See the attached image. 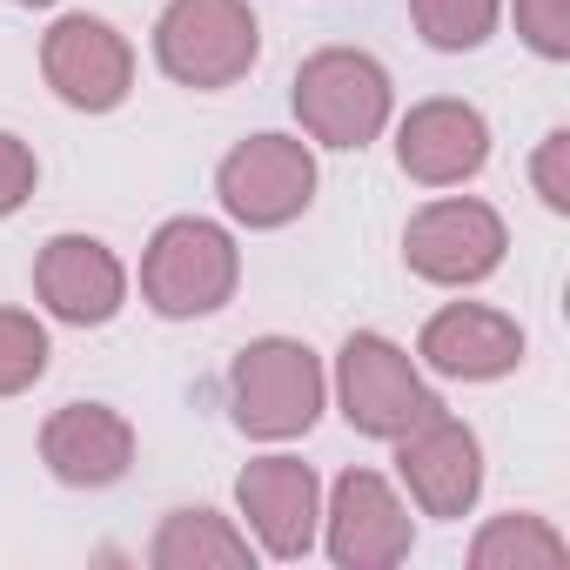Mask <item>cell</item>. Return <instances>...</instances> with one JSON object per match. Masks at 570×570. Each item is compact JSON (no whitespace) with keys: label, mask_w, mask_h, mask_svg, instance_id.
Returning <instances> with one entry per match:
<instances>
[{"label":"cell","mask_w":570,"mask_h":570,"mask_svg":"<svg viewBox=\"0 0 570 570\" xmlns=\"http://www.w3.org/2000/svg\"><path fill=\"white\" fill-rule=\"evenodd\" d=\"M242 282V248L222 222L208 215H175L148 235V255H141V303L161 316V323H195V316H215Z\"/></svg>","instance_id":"obj_1"},{"label":"cell","mask_w":570,"mask_h":570,"mask_svg":"<svg viewBox=\"0 0 570 570\" xmlns=\"http://www.w3.org/2000/svg\"><path fill=\"white\" fill-rule=\"evenodd\" d=\"M323 396H330L323 356L296 336H255L228 370V416L242 436H262V443L303 436L323 416Z\"/></svg>","instance_id":"obj_2"},{"label":"cell","mask_w":570,"mask_h":570,"mask_svg":"<svg viewBox=\"0 0 570 570\" xmlns=\"http://www.w3.org/2000/svg\"><path fill=\"white\" fill-rule=\"evenodd\" d=\"M296 121L309 141L323 148H370L383 128H390V68L363 48H316L303 68H296Z\"/></svg>","instance_id":"obj_3"},{"label":"cell","mask_w":570,"mask_h":570,"mask_svg":"<svg viewBox=\"0 0 570 570\" xmlns=\"http://www.w3.org/2000/svg\"><path fill=\"white\" fill-rule=\"evenodd\" d=\"M262 55V28L248 0H168L155 21V61L168 81L215 95L235 88Z\"/></svg>","instance_id":"obj_4"},{"label":"cell","mask_w":570,"mask_h":570,"mask_svg":"<svg viewBox=\"0 0 570 570\" xmlns=\"http://www.w3.org/2000/svg\"><path fill=\"white\" fill-rule=\"evenodd\" d=\"M336 403H343L350 430L376 436V443H396L403 430H416L423 416L443 410V396L423 383V363L376 330H356L336 350Z\"/></svg>","instance_id":"obj_5"},{"label":"cell","mask_w":570,"mask_h":570,"mask_svg":"<svg viewBox=\"0 0 570 570\" xmlns=\"http://www.w3.org/2000/svg\"><path fill=\"white\" fill-rule=\"evenodd\" d=\"M503 248H510V228L490 202L476 195H443V202H423L403 228V262L410 275L436 282V289H476L503 268Z\"/></svg>","instance_id":"obj_6"},{"label":"cell","mask_w":570,"mask_h":570,"mask_svg":"<svg viewBox=\"0 0 570 570\" xmlns=\"http://www.w3.org/2000/svg\"><path fill=\"white\" fill-rule=\"evenodd\" d=\"M222 215L242 228H289L316 202V155L296 135H248L215 168Z\"/></svg>","instance_id":"obj_7"},{"label":"cell","mask_w":570,"mask_h":570,"mask_svg":"<svg viewBox=\"0 0 570 570\" xmlns=\"http://www.w3.org/2000/svg\"><path fill=\"white\" fill-rule=\"evenodd\" d=\"M323 543H330V563L343 570H396L416 543V523H410V503L390 490V476L343 470L323 503Z\"/></svg>","instance_id":"obj_8"},{"label":"cell","mask_w":570,"mask_h":570,"mask_svg":"<svg viewBox=\"0 0 570 570\" xmlns=\"http://www.w3.org/2000/svg\"><path fill=\"white\" fill-rule=\"evenodd\" d=\"M235 503L248 517V537L255 550L296 563L316 550V530H323V483L303 456H255L242 463L235 476Z\"/></svg>","instance_id":"obj_9"},{"label":"cell","mask_w":570,"mask_h":570,"mask_svg":"<svg viewBox=\"0 0 570 570\" xmlns=\"http://www.w3.org/2000/svg\"><path fill=\"white\" fill-rule=\"evenodd\" d=\"M41 75L48 88L81 108V115H108L128 101L135 88V48L101 21V14H61L41 41Z\"/></svg>","instance_id":"obj_10"},{"label":"cell","mask_w":570,"mask_h":570,"mask_svg":"<svg viewBox=\"0 0 570 570\" xmlns=\"http://www.w3.org/2000/svg\"><path fill=\"white\" fill-rule=\"evenodd\" d=\"M396 476L410 483L423 517H470L483 497V443L470 423H456L450 410L423 416L416 430L396 436Z\"/></svg>","instance_id":"obj_11"},{"label":"cell","mask_w":570,"mask_h":570,"mask_svg":"<svg viewBox=\"0 0 570 570\" xmlns=\"http://www.w3.org/2000/svg\"><path fill=\"white\" fill-rule=\"evenodd\" d=\"M35 296L55 323L68 330H101L121 316L128 303V268L108 242L95 235H55L41 255H35Z\"/></svg>","instance_id":"obj_12"},{"label":"cell","mask_w":570,"mask_h":570,"mask_svg":"<svg viewBox=\"0 0 570 570\" xmlns=\"http://www.w3.org/2000/svg\"><path fill=\"white\" fill-rule=\"evenodd\" d=\"M396 161L423 188H463V181H476L483 161H490V121H483V108L450 101V95L416 101L396 121Z\"/></svg>","instance_id":"obj_13"},{"label":"cell","mask_w":570,"mask_h":570,"mask_svg":"<svg viewBox=\"0 0 570 570\" xmlns=\"http://www.w3.org/2000/svg\"><path fill=\"white\" fill-rule=\"evenodd\" d=\"M416 363L443 383H497L523 363V330L503 309L483 303H450L423 323L416 336Z\"/></svg>","instance_id":"obj_14"},{"label":"cell","mask_w":570,"mask_h":570,"mask_svg":"<svg viewBox=\"0 0 570 570\" xmlns=\"http://www.w3.org/2000/svg\"><path fill=\"white\" fill-rule=\"evenodd\" d=\"M41 463L68 490H108L135 463V423L108 403H61L41 423Z\"/></svg>","instance_id":"obj_15"},{"label":"cell","mask_w":570,"mask_h":570,"mask_svg":"<svg viewBox=\"0 0 570 570\" xmlns=\"http://www.w3.org/2000/svg\"><path fill=\"white\" fill-rule=\"evenodd\" d=\"M148 563L155 570H242L255 563V543L215 510H168L148 543Z\"/></svg>","instance_id":"obj_16"},{"label":"cell","mask_w":570,"mask_h":570,"mask_svg":"<svg viewBox=\"0 0 570 570\" xmlns=\"http://www.w3.org/2000/svg\"><path fill=\"white\" fill-rule=\"evenodd\" d=\"M570 557L563 530L550 517H530V510H510V517H490L476 537H470V563L476 570H557Z\"/></svg>","instance_id":"obj_17"},{"label":"cell","mask_w":570,"mask_h":570,"mask_svg":"<svg viewBox=\"0 0 570 570\" xmlns=\"http://www.w3.org/2000/svg\"><path fill=\"white\" fill-rule=\"evenodd\" d=\"M410 21L436 55H470L497 35L503 0H410Z\"/></svg>","instance_id":"obj_18"},{"label":"cell","mask_w":570,"mask_h":570,"mask_svg":"<svg viewBox=\"0 0 570 570\" xmlns=\"http://www.w3.org/2000/svg\"><path fill=\"white\" fill-rule=\"evenodd\" d=\"M48 330L28 309H0V396H21L48 376Z\"/></svg>","instance_id":"obj_19"},{"label":"cell","mask_w":570,"mask_h":570,"mask_svg":"<svg viewBox=\"0 0 570 570\" xmlns=\"http://www.w3.org/2000/svg\"><path fill=\"white\" fill-rule=\"evenodd\" d=\"M517 41L537 61H570V0H517Z\"/></svg>","instance_id":"obj_20"},{"label":"cell","mask_w":570,"mask_h":570,"mask_svg":"<svg viewBox=\"0 0 570 570\" xmlns=\"http://www.w3.org/2000/svg\"><path fill=\"white\" fill-rule=\"evenodd\" d=\"M35 181H41V161H35V148H28L21 135H8V128H0V222H8V215H21V208L35 202Z\"/></svg>","instance_id":"obj_21"},{"label":"cell","mask_w":570,"mask_h":570,"mask_svg":"<svg viewBox=\"0 0 570 570\" xmlns=\"http://www.w3.org/2000/svg\"><path fill=\"white\" fill-rule=\"evenodd\" d=\"M530 181H537V195H543L550 215H570V128H550V135L537 141Z\"/></svg>","instance_id":"obj_22"},{"label":"cell","mask_w":570,"mask_h":570,"mask_svg":"<svg viewBox=\"0 0 570 570\" xmlns=\"http://www.w3.org/2000/svg\"><path fill=\"white\" fill-rule=\"evenodd\" d=\"M14 8H55V0H14Z\"/></svg>","instance_id":"obj_23"}]
</instances>
